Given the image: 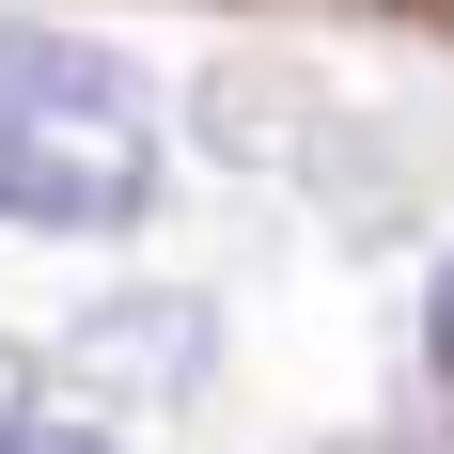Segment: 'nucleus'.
Returning a JSON list of instances; mask_svg holds the SVG:
<instances>
[{"label": "nucleus", "instance_id": "nucleus-5", "mask_svg": "<svg viewBox=\"0 0 454 454\" xmlns=\"http://www.w3.org/2000/svg\"><path fill=\"white\" fill-rule=\"evenodd\" d=\"M439 361H454V282H439Z\"/></svg>", "mask_w": 454, "mask_h": 454}, {"label": "nucleus", "instance_id": "nucleus-1", "mask_svg": "<svg viewBox=\"0 0 454 454\" xmlns=\"http://www.w3.org/2000/svg\"><path fill=\"white\" fill-rule=\"evenodd\" d=\"M141 204H157V94L94 32L0 16V220L126 235Z\"/></svg>", "mask_w": 454, "mask_h": 454}, {"label": "nucleus", "instance_id": "nucleus-3", "mask_svg": "<svg viewBox=\"0 0 454 454\" xmlns=\"http://www.w3.org/2000/svg\"><path fill=\"white\" fill-rule=\"evenodd\" d=\"M32 423H47V361H32V345H0V454L32 439Z\"/></svg>", "mask_w": 454, "mask_h": 454}, {"label": "nucleus", "instance_id": "nucleus-4", "mask_svg": "<svg viewBox=\"0 0 454 454\" xmlns=\"http://www.w3.org/2000/svg\"><path fill=\"white\" fill-rule=\"evenodd\" d=\"M16 454H110V439H63V423H32V439H16Z\"/></svg>", "mask_w": 454, "mask_h": 454}, {"label": "nucleus", "instance_id": "nucleus-2", "mask_svg": "<svg viewBox=\"0 0 454 454\" xmlns=\"http://www.w3.org/2000/svg\"><path fill=\"white\" fill-rule=\"evenodd\" d=\"M204 361H220V314H204V298H94L79 345H63V376L110 392V408H188Z\"/></svg>", "mask_w": 454, "mask_h": 454}]
</instances>
